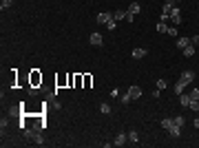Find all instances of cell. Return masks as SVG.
Returning a JSON list of instances; mask_svg holds the SVG:
<instances>
[{"label": "cell", "mask_w": 199, "mask_h": 148, "mask_svg": "<svg viewBox=\"0 0 199 148\" xmlns=\"http://www.w3.org/2000/svg\"><path fill=\"white\" fill-rule=\"evenodd\" d=\"M170 20H172V24H175V27H177V24H182V11H179L177 5L172 7V11H170Z\"/></svg>", "instance_id": "obj_2"}, {"label": "cell", "mask_w": 199, "mask_h": 148, "mask_svg": "<svg viewBox=\"0 0 199 148\" xmlns=\"http://www.w3.org/2000/svg\"><path fill=\"white\" fill-rule=\"evenodd\" d=\"M157 88H159V91L166 88V80H157Z\"/></svg>", "instance_id": "obj_28"}, {"label": "cell", "mask_w": 199, "mask_h": 148, "mask_svg": "<svg viewBox=\"0 0 199 148\" xmlns=\"http://www.w3.org/2000/svg\"><path fill=\"white\" fill-rule=\"evenodd\" d=\"M0 131H2V133L7 131V119H5V117H2V119H0Z\"/></svg>", "instance_id": "obj_27"}, {"label": "cell", "mask_w": 199, "mask_h": 148, "mask_svg": "<svg viewBox=\"0 0 199 148\" xmlns=\"http://www.w3.org/2000/svg\"><path fill=\"white\" fill-rule=\"evenodd\" d=\"M133 20H135V16H133V13H129V11H126V22H129V24H131V22H133Z\"/></svg>", "instance_id": "obj_30"}, {"label": "cell", "mask_w": 199, "mask_h": 148, "mask_svg": "<svg viewBox=\"0 0 199 148\" xmlns=\"http://www.w3.org/2000/svg\"><path fill=\"white\" fill-rule=\"evenodd\" d=\"M192 126H195V128H199V117H195V122H192Z\"/></svg>", "instance_id": "obj_32"}, {"label": "cell", "mask_w": 199, "mask_h": 148, "mask_svg": "<svg viewBox=\"0 0 199 148\" xmlns=\"http://www.w3.org/2000/svg\"><path fill=\"white\" fill-rule=\"evenodd\" d=\"M119 102H122V104H129V102H131V95H129V93L119 95Z\"/></svg>", "instance_id": "obj_22"}, {"label": "cell", "mask_w": 199, "mask_h": 148, "mask_svg": "<svg viewBox=\"0 0 199 148\" xmlns=\"http://www.w3.org/2000/svg\"><path fill=\"white\" fill-rule=\"evenodd\" d=\"M11 5H13V0H2V2H0V9L5 11V9H9Z\"/></svg>", "instance_id": "obj_20"}, {"label": "cell", "mask_w": 199, "mask_h": 148, "mask_svg": "<svg viewBox=\"0 0 199 148\" xmlns=\"http://www.w3.org/2000/svg\"><path fill=\"white\" fill-rule=\"evenodd\" d=\"M100 111H102L104 115H111V106L109 104H100Z\"/></svg>", "instance_id": "obj_23"}, {"label": "cell", "mask_w": 199, "mask_h": 148, "mask_svg": "<svg viewBox=\"0 0 199 148\" xmlns=\"http://www.w3.org/2000/svg\"><path fill=\"white\" fill-rule=\"evenodd\" d=\"M126 93L131 95V100H139V97H142V88H139L137 84H133V86H131V88H129Z\"/></svg>", "instance_id": "obj_5"}, {"label": "cell", "mask_w": 199, "mask_h": 148, "mask_svg": "<svg viewBox=\"0 0 199 148\" xmlns=\"http://www.w3.org/2000/svg\"><path fill=\"white\" fill-rule=\"evenodd\" d=\"M31 144H38V146H42V144H44V137L40 135V131H36V133H33V137H31Z\"/></svg>", "instance_id": "obj_12"}, {"label": "cell", "mask_w": 199, "mask_h": 148, "mask_svg": "<svg viewBox=\"0 0 199 148\" xmlns=\"http://www.w3.org/2000/svg\"><path fill=\"white\" fill-rule=\"evenodd\" d=\"M168 36H177V27H168Z\"/></svg>", "instance_id": "obj_29"}, {"label": "cell", "mask_w": 199, "mask_h": 148, "mask_svg": "<svg viewBox=\"0 0 199 148\" xmlns=\"http://www.w3.org/2000/svg\"><path fill=\"white\" fill-rule=\"evenodd\" d=\"M175 2H177V0H175Z\"/></svg>", "instance_id": "obj_33"}, {"label": "cell", "mask_w": 199, "mask_h": 148, "mask_svg": "<svg viewBox=\"0 0 199 148\" xmlns=\"http://www.w3.org/2000/svg\"><path fill=\"white\" fill-rule=\"evenodd\" d=\"M197 53H199V51H197Z\"/></svg>", "instance_id": "obj_34"}, {"label": "cell", "mask_w": 199, "mask_h": 148, "mask_svg": "<svg viewBox=\"0 0 199 148\" xmlns=\"http://www.w3.org/2000/svg\"><path fill=\"white\" fill-rule=\"evenodd\" d=\"M106 27H109V31H115V27H117V20H109V22H106Z\"/></svg>", "instance_id": "obj_24"}, {"label": "cell", "mask_w": 199, "mask_h": 148, "mask_svg": "<svg viewBox=\"0 0 199 148\" xmlns=\"http://www.w3.org/2000/svg\"><path fill=\"white\" fill-rule=\"evenodd\" d=\"M113 20H126V11H124V9L113 11Z\"/></svg>", "instance_id": "obj_14"}, {"label": "cell", "mask_w": 199, "mask_h": 148, "mask_svg": "<svg viewBox=\"0 0 199 148\" xmlns=\"http://www.w3.org/2000/svg\"><path fill=\"white\" fill-rule=\"evenodd\" d=\"M157 31H159V33H168V24H166L164 20L157 22Z\"/></svg>", "instance_id": "obj_17"}, {"label": "cell", "mask_w": 199, "mask_h": 148, "mask_svg": "<svg viewBox=\"0 0 199 148\" xmlns=\"http://www.w3.org/2000/svg\"><path fill=\"white\" fill-rule=\"evenodd\" d=\"M188 108H190V111H199V100H190Z\"/></svg>", "instance_id": "obj_21"}, {"label": "cell", "mask_w": 199, "mask_h": 148, "mask_svg": "<svg viewBox=\"0 0 199 148\" xmlns=\"http://www.w3.org/2000/svg\"><path fill=\"white\" fill-rule=\"evenodd\" d=\"M179 102H182V106H186V108H188V104H190V95L182 93V95H179Z\"/></svg>", "instance_id": "obj_18"}, {"label": "cell", "mask_w": 199, "mask_h": 148, "mask_svg": "<svg viewBox=\"0 0 199 148\" xmlns=\"http://www.w3.org/2000/svg\"><path fill=\"white\" fill-rule=\"evenodd\" d=\"M95 20H97L100 24H106L109 20H113V13H106V11H102V13H97V16H95Z\"/></svg>", "instance_id": "obj_6"}, {"label": "cell", "mask_w": 199, "mask_h": 148, "mask_svg": "<svg viewBox=\"0 0 199 148\" xmlns=\"http://www.w3.org/2000/svg\"><path fill=\"white\" fill-rule=\"evenodd\" d=\"M129 144H139V135H137V131H131V133H129Z\"/></svg>", "instance_id": "obj_15"}, {"label": "cell", "mask_w": 199, "mask_h": 148, "mask_svg": "<svg viewBox=\"0 0 199 148\" xmlns=\"http://www.w3.org/2000/svg\"><path fill=\"white\" fill-rule=\"evenodd\" d=\"M175 44H177L179 49H184V46H188V44H190V38H184V36H182V38H177V40H175Z\"/></svg>", "instance_id": "obj_13"}, {"label": "cell", "mask_w": 199, "mask_h": 148, "mask_svg": "<svg viewBox=\"0 0 199 148\" xmlns=\"http://www.w3.org/2000/svg\"><path fill=\"white\" fill-rule=\"evenodd\" d=\"M172 122H175L177 126H182V128H184V124H186V119H184V115H177V117H172Z\"/></svg>", "instance_id": "obj_19"}, {"label": "cell", "mask_w": 199, "mask_h": 148, "mask_svg": "<svg viewBox=\"0 0 199 148\" xmlns=\"http://www.w3.org/2000/svg\"><path fill=\"white\" fill-rule=\"evenodd\" d=\"M91 84H93V78H91V75H84V86H86V88H89V86H91Z\"/></svg>", "instance_id": "obj_26"}, {"label": "cell", "mask_w": 199, "mask_h": 148, "mask_svg": "<svg viewBox=\"0 0 199 148\" xmlns=\"http://www.w3.org/2000/svg\"><path fill=\"white\" fill-rule=\"evenodd\" d=\"M146 49H142V46H137V49H133V51H131V55L135 58V60H142V58H146Z\"/></svg>", "instance_id": "obj_7"}, {"label": "cell", "mask_w": 199, "mask_h": 148, "mask_svg": "<svg viewBox=\"0 0 199 148\" xmlns=\"http://www.w3.org/2000/svg\"><path fill=\"white\" fill-rule=\"evenodd\" d=\"M166 133H168L170 137H179V135H182V126H177V124H172V126H170V128H168Z\"/></svg>", "instance_id": "obj_9"}, {"label": "cell", "mask_w": 199, "mask_h": 148, "mask_svg": "<svg viewBox=\"0 0 199 148\" xmlns=\"http://www.w3.org/2000/svg\"><path fill=\"white\" fill-rule=\"evenodd\" d=\"M139 11H142V5L137 2V0H135V2H131V5H129V13H133V16H137Z\"/></svg>", "instance_id": "obj_11"}, {"label": "cell", "mask_w": 199, "mask_h": 148, "mask_svg": "<svg viewBox=\"0 0 199 148\" xmlns=\"http://www.w3.org/2000/svg\"><path fill=\"white\" fill-rule=\"evenodd\" d=\"M182 53H184V55H186V58H192V55H195V53H197V51H195V44H192V42H190V44H188V46H184V49H182Z\"/></svg>", "instance_id": "obj_8"}, {"label": "cell", "mask_w": 199, "mask_h": 148, "mask_svg": "<svg viewBox=\"0 0 199 148\" xmlns=\"http://www.w3.org/2000/svg\"><path fill=\"white\" fill-rule=\"evenodd\" d=\"M89 40H91V44H93V46H102V44H104V38H102V33H97V31H93Z\"/></svg>", "instance_id": "obj_3"}, {"label": "cell", "mask_w": 199, "mask_h": 148, "mask_svg": "<svg viewBox=\"0 0 199 148\" xmlns=\"http://www.w3.org/2000/svg\"><path fill=\"white\" fill-rule=\"evenodd\" d=\"M188 95H190V100H199V88H192Z\"/></svg>", "instance_id": "obj_25"}, {"label": "cell", "mask_w": 199, "mask_h": 148, "mask_svg": "<svg viewBox=\"0 0 199 148\" xmlns=\"http://www.w3.org/2000/svg\"><path fill=\"white\" fill-rule=\"evenodd\" d=\"M190 82H195V71H184V73H182V78H179V80H177V84H175V93H177V95H182V93H184V88H186Z\"/></svg>", "instance_id": "obj_1"}, {"label": "cell", "mask_w": 199, "mask_h": 148, "mask_svg": "<svg viewBox=\"0 0 199 148\" xmlns=\"http://www.w3.org/2000/svg\"><path fill=\"white\" fill-rule=\"evenodd\" d=\"M172 124H175V122H172L170 117H164V119H162V128H164V131H168Z\"/></svg>", "instance_id": "obj_16"}, {"label": "cell", "mask_w": 199, "mask_h": 148, "mask_svg": "<svg viewBox=\"0 0 199 148\" xmlns=\"http://www.w3.org/2000/svg\"><path fill=\"white\" fill-rule=\"evenodd\" d=\"M40 82H42V75H40V73L33 69V71H31V86H38Z\"/></svg>", "instance_id": "obj_10"}, {"label": "cell", "mask_w": 199, "mask_h": 148, "mask_svg": "<svg viewBox=\"0 0 199 148\" xmlns=\"http://www.w3.org/2000/svg\"><path fill=\"white\" fill-rule=\"evenodd\" d=\"M190 42H192V44L197 46V44H199V36H192V38H190Z\"/></svg>", "instance_id": "obj_31"}, {"label": "cell", "mask_w": 199, "mask_h": 148, "mask_svg": "<svg viewBox=\"0 0 199 148\" xmlns=\"http://www.w3.org/2000/svg\"><path fill=\"white\" fill-rule=\"evenodd\" d=\"M126 141H129V135L124 133V131H119V133H117V137L113 139V144H115V146H124Z\"/></svg>", "instance_id": "obj_4"}]
</instances>
